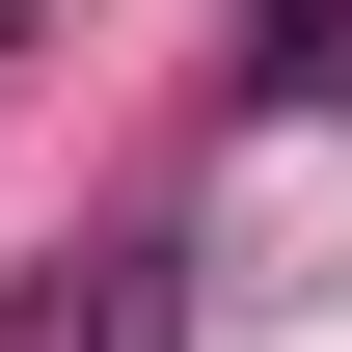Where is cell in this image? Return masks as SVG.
Returning <instances> with one entry per match:
<instances>
[{"mask_svg":"<svg viewBox=\"0 0 352 352\" xmlns=\"http://www.w3.org/2000/svg\"><path fill=\"white\" fill-rule=\"evenodd\" d=\"M0 352H163V244H54L0 298Z\"/></svg>","mask_w":352,"mask_h":352,"instance_id":"cell-1","label":"cell"},{"mask_svg":"<svg viewBox=\"0 0 352 352\" xmlns=\"http://www.w3.org/2000/svg\"><path fill=\"white\" fill-rule=\"evenodd\" d=\"M244 82H352V0H244Z\"/></svg>","mask_w":352,"mask_h":352,"instance_id":"cell-2","label":"cell"}]
</instances>
